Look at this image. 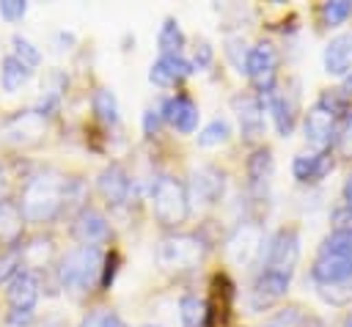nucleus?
Masks as SVG:
<instances>
[{
    "mask_svg": "<svg viewBox=\"0 0 352 327\" xmlns=\"http://www.w3.org/2000/svg\"><path fill=\"white\" fill-rule=\"evenodd\" d=\"M22 231H25V214L16 201L0 198V245L6 250H14L22 245Z\"/></svg>",
    "mask_w": 352,
    "mask_h": 327,
    "instance_id": "nucleus-21",
    "label": "nucleus"
},
{
    "mask_svg": "<svg viewBox=\"0 0 352 327\" xmlns=\"http://www.w3.org/2000/svg\"><path fill=\"white\" fill-rule=\"evenodd\" d=\"M30 74H33V69H28V66H25L19 58H14L11 52L0 60V88H3L6 93L22 91V88L28 85Z\"/></svg>",
    "mask_w": 352,
    "mask_h": 327,
    "instance_id": "nucleus-23",
    "label": "nucleus"
},
{
    "mask_svg": "<svg viewBox=\"0 0 352 327\" xmlns=\"http://www.w3.org/2000/svg\"><path fill=\"white\" fill-rule=\"evenodd\" d=\"M151 209L162 228H179L190 217L187 187L176 176H160L151 184Z\"/></svg>",
    "mask_w": 352,
    "mask_h": 327,
    "instance_id": "nucleus-4",
    "label": "nucleus"
},
{
    "mask_svg": "<svg viewBox=\"0 0 352 327\" xmlns=\"http://www.w3.org/2000/svg\"><path fill=\"white\" fill-rule=\"evenodd\" d=\"M69 198V179H63L55 170H44L30 176L22 184L19 209L25 214V223H50L58 217Z\"/></svg>",
    "mask_w": 352,
    "mask_h": 327,
    "instance_id": "nucleus-1",
    "label": "nucleus"
},
{
    "mask_svg": "<svg viewBox=\"0 0 352 327\" xmlns=\"http://www.w3.org/2000/svg\"><path fill=\"white\" fill-rule=\"evenodd\" d=\"M231 135V124L226 118H212L201 132H198V146L201 148H212V146H220L226 143Z\"/></svg>",
    "mask_w": 352,
    "mask_h": 327,
    "instance_id": "nucleus-29",
    "label": "nucleus"
},
{
    "mask_svg": "<svg viewBox=\"0 0 352 327\" xmlns=\"http://www.w3.org/2000/svg\"><path fill=\"white\" fill-rule=\"evenodd\" d=\"M300 261V231L294 225L278 228L261 250V269L294 275V267Z\"/></svg>",
    "mask_w": 352,
    "mask_h": 327,
    "instance_id": "nucleus-5",
    "label": "nucleus"
},
{
    "mask_svg": "<svg viewBox=\"0 0 352 327\" xmlns=\"http://www.w3.org/2000/svg\"><path fill=\"white\" fill-rule=\"evenodd\" d=\"M19 272H22V256H19V247L0 253V286H8Z\"/></svg>",
    "mask_w": 352,
    "mask_h": 327,
    "instance_id": "nucleus-34",
    "label": "nucleus"
},
{
    "mask_svg": "<svg viewBox=\"0 0 352 327\" xmlns=\"http://www.w3.org/2000/svg\"><path fill=\"white\" fill-rule=\"evenodd\" d=\"M104 256L96 245H80L69 250L58 264V280L66 291H91L99 286Z\"/></svg>",
    "mask_w": 352,
    "mask_h": 327,
    "instance_id": "nucleus-3",
    "label": "nucleus"
},
{
    "mask_svg": "<svg viewBox=\"0 0 352 327\" xmlns=\"http://www.w3.org/2000/svg\"><path fill=\"white\" fill-rule=\"evenodd\" d=\"M272 170H275L272 151H270L267 146H258V148L248 157V162H245V173H248L250 190L261 195V192L270 187V181H272Z\"/></svg>",
    "mask_w": 352,
    "mask_h": 327,
    "instance_id": "nucleus-22",
    "label": "nucleus"
},
{
    "mask_svg": "<svg viewBox=\"0 0 352 327\" xmlns=\"http://www.w3.org/2000/svg\"><path fill=\"white\" fill-rule=\"evenodd\" d=\"M212 60H214L212 44H209L206 38H198V41H195V49H192V66H195V69H209Z\"/></svg>",
    "mask_w": 352,
    "mask_h": 327,
    "instance_id": "nucleus-36",
    "label": "nucleus"
},
{
    "mask_svg": "<svg viewBox=\"0 0 352 327\" xmlns=\"http://www.w3.org/2000/svg\"><path fill=\"white\" fill-rule=\"evenodd\" d=\"M72 236L80 242V245H102L110 239V223L107 217L94 209V206H82L77 212V217L72 220Z\"/></svg>",
    "mask_w": 352,
    "mask_h": 327,
    "instance_id": "nucleus-13",
    "label": "nucleus"
},
{
    "mask_svg": "<svg viewBox=\"0 0 352 327\" xmlns=\"http://www.w3.org/2000/svg\"><path fill=\"white\" fill-rule=\"evenodd\" d=\"M344 206L352 212V176L344 181Z\"/></svg>",
    "mask_w": 352,
    "mask_h": 327,
    "instance_id": "nucleus-44",
    "label": "nucleus"
},
{
    "mask_svg": "<svg viewBox=\"0 0 352 327\" xmlns=\"http://www.w3.org/2000/svg\"><path fill=\"white\" fill-rule=\"evenodd\" d=\"M28 14V3L25 0H0V16L6 22H19Z\"/></svg>",
    "mask_w": 352,
    "mask_h": 327,
    "instance_id": "nucleus-37",
    "label": "nucleus"
},
{
    "mask_svg": "<svg viewBox=\"0 0 352 327\" xmlns=\"http://www.w3.org/2000/svg\"><path fill=\"white\" fill-rule=\"evenodd\" d=\"M195 71L192 60H187L184 55H160L151 69H148V80L157 85V88H170L182 80H187L190 74Z\"/></svg>",
    "mask_w": 352,
    "mask_h": 327,
    "instance_id": "nucleus-16",
    "label": "nucleus"
},
{
    "mask_svg": "<svg viewBox=\"0 0 352 327\" xmlns=\"http://www.w3.org/2000/svg\"><path fill=\"white\" fill-rule=\"evenodd\" d=\"M160 113H162V121L170 124L173 129H179L182 135H192L198 126V104L187 93L168 96L160 104Z\"/></svg>",
    "mask_w": 352,
    "mask_h": 327,
    "instance_id": "nucleus-15",
    "label": "nucleus"
},
{
    "mask_svg": "<svg viewBox=\"0 0 352 327\" xmlns=\"http://www.w3.org/2000/svg\"><path fill=\"white\" fill-rule=\"evenodd\" d=\"M264 110L272 115L275 121V129L278 135L289 137L292 129H294V121H297V91H280V88H272L267 96H258Z\"/></svg>",
    "mask_w": 352,
    "mask_h": 327,
    "instance_id": "nucleus-12",
    "label": "nucleus"
},
{
    "mask_svg": "<svg viewBox=\"0 0 352 327\" xmlns=\"http://www.w3.org/2000/svg\"><path fill=\"white\" fill-rule=\"evenodd\" d=\"M0 187H3V168H0Z\"/></svg>",
    "mask_w": 352,
    "mask_h": 327,
    "instance_id": "nucleus-47",
    "label": "nucleus"
},
{
    "mask_svg": "<svg viewBox=\"0 0 352 327\" xmlns=\"http://www.w3.org/2000/svg\"><path fill=\"white\" fill-rule=\"evenodd\" d=\"M344 93L352 96V74H346V80H344Z\"/></svg>",
    "mask_w": 352,
    "mask_h": 327,
    "instance_id": "nucleus-45",
    "label": "nucleus"
},
{
    "mask_svg": "<svg viewBox=\"0 0 352 327\" xmlns=\"http://www.w3.org/2000/svg\"><path fill=\"white\" fill-rule=\"evenodd\" d=\"M11 49H14L11 55H14V58H19L28 69H36V66L41 63V52H38V47H36L33 41H28L25 36H19V33H16V36H11Z\"/></svg>",
    "mask_w": 352,
    "mask_h": 327,
    "instance_id": "nucleus-31",
    "label": "nucleus"
},
{
    "mask_svg": "<svg viewBox=\"0 0 352 327\" xmlns=\"http://www.w3.org/2000/svg\"><path fill=\"white\" fill-rule=\"evenodd\" d=\"M330 170H333V157H330V151H305V154H297V157L292 159V176H294L300 184L322 181Z\"/></svg>",
    "mask_w": 352,
    "mask_h": 327,
    "instance_id": "nucleus-19",
    "label": "nucleus"
},
{
    "mask_svg": "<svg viewBox=\"0 0 352 327\" xmlns=\"http://www.w3.org/2000/svg\"><path fill=\"white\" fill-rule=\"evenodd\" d=\"M91 110H94V115L104 124V126H116L118 124V99H116V93L110 91V88H96L94 91V96H91Z\"/></svg>",
    "mask_w": 352,
    "mask_h": 327,
    "instance_id": "nucleus-27",
    "label": "nucleus"
},
{
    "mask_svg": "<svg viewBox=\"0 0 352 327\" xmlns=\"http://www.w3.org/2000/svg\"><path fill=\"white\" fill-rule=\"evenodd\" d=\"M187 195L195 198L204 206L220 203L223 195H226V173L220 168H214V165H198L192 170V176H190Z\"/></svg>",
    "mask_w": 352,
    "mask_h": 327,
    "instance_id": "nucleus-9",
    "label": "nucleus"
},
{
    "mask_svg": "<svg viewBox=\"0 0 352 327\" xmlns=\"http://www.w3.org/2000/svg\"><path fill=\"white\" fill-rule=\"evenodd\" d=\"M336 148L341 157H349L352 159V110L341 118L338 124V132H336Z\"/></svg>",
    "mask_w": 352,
    "mask_h": 327,
    "instance_id": "nucleus-35",
    "label": "nucleus"
},
{
    "mask_svg": "<svg viewBox=\"0 0 352 327\" xmlns=\"http://www.w3.org/2000/svg\"><path fill=\"white\" fill-rule=\"evenodd\" d=\"M319 297L336 308L352 305V280H341V283H330V286H316Z\"/></svg>",
    "mask_w": 352,
    "mask_h": 327,
    "instance_id": "nucleus-30",
    "label": "nucleus"
},
{
    "mask_svg": "<svg viewBox=\"0 0 352 327\" xmlns=\"http://www.w3.org/2000/svg\"><path fill=\"white\" fill-rule=\"evenodd\" d=\"M104 313H107V311H94V313H88V316L82 319V324H80V327H102Z\"/></svg>",
    "mask_w": 352,
    "mask_h": 327,
    "instance_id": "nucleus-42",
    "label": "nucleus"
},
{
    "mask_svg": "<svg viewBox=\"0 0 352 327\" xmlns=\"http://www.w3.org/2000/svg\"><path fill=\"white\" fill-rule=\"evenodd\" d=\"M322 63H324V71L333 74V77L352 74V30L349 33H338L324 44Z\"/></svg>",
    "mask_w": 352,
    "mask_h": 327,
    "instance_id": "nucleus-18",
    "label": "nucleus"
},
{
    "mask_svg": "<svg viewBox=\"0 0 352 327\" xmlns=\"http://www.w3.org/2000/svg\"><path fill=\"white\" fill-rule=\"evenodd\" d=\"M179 322L182 327H209V308L198 294H184L179 300Z\"/></svg>",
    "mask_w": 352,
    "mask_h": 327,
    "instance_id": "nucleus-25",
    "label": "nucleus"
},
{
    "mask_svg": "<svg viewBox=\"0 0 352 327\" xmlns=\"http://www.w3.org/2000/svg\"><path fill=\"white\" fill-rule=\"evenodd\" d=\"M160 126H162V113H160V107H146V113H143V132H146V137L157 135Z\"/></svg>",
    "mask_w": 352,
    "mask_h": 327,
    "instance_id": "nucleus-38",
    "label": "nucleus"
},
{
    "mask_svg": "<svg viewBox=\"0 0 352 327\" xmlns=\"http://www.w3.org/2000/svg\"><path fill=\"white\" fill-rule=\"evenodd\" d=\"M52 239L47 236V239H41V236H36V239H30L28 245H22L19 247V256H22V269H28V272H33V269H38V267H44L50 258H52Z\"/></svg>",
    "mask_w": 352,
    "mask_h": 327,
    "instance_id": "nucleus-26",
    "label": "nucleus"
},
{
    "mask_svg": "<svg viewBox=\"0 0 352 327\" xmlns=\"http://www.w3.org/2000/svg\"><path fill=\"white\" fill-rule=\"evenodd\" d=\"M336 228H352V212L346 206H341V209L333 212V231Z\"/></svg>",
    "mask_w": 352,
    "mask_h": 327,
    "instance_id": "nucleus-41",
    "label": "nucleus"
},
{
    "mask_svg": "<svg viewBox=\"0 0 352 327\" xmlns=\"http://www.w3.org/2000/svg\"><path fill=\"white\" fill-rule=\"evenodd\" d=\"M267 327H275V324H267Z\"/></svg>",
    "mask_w": 352,
    "mask_h": 327,
    "instance_id": "nucleus-48",
    "label": "nucleus"
},
{
    "mask_svg": "<svg viewBox=\"0 0 352 327\" xmlns=\"http://www.w3.org/2000/svg\"><path fill=\"white\" fill-rule=\"evenodd\" d=\"M319 256H336V258H352V228H336L322 239Z\"/></svg>",
    "mask_w": 352,
    "mask_h": 327,
    "instance_id": "nucleus-28",
    "label": "nucleus"
},
{
    "mask_svg": "<svg viewBox=\"0 0 352 327\" xmlns=\"http://www.w3.org/2000/svg\"><path fill=\"white\" fill-rule=\"evenodd\" d=\"M234 104V113H236V121H239V132L245 140H258L264 137V129H267V118H264V104L256 93H236L231 99Z\"/></svg>",
    "mask_w": 352,
    "mask_h": 327,
    "instance_id": "nucleus-11",
    "label": "nucleus"
},
{
    "mask_svg": "<svg viewBox=\"0 0 352 327\" xmlns=\"http://www.w3.org/2000/svg\"><path fill=\"white\" fill-rule=\"evenodd\" d=\"M102 327H126V324H124V319H121L118 313H110V311H107V313H104Z\"/></svg>",
    "mask_w": 352,
    "mask_h": 327,
    "instance_id": "nucleus-43",
    "label": "nucleus"
},
{
    "mask_svg": "<svg viewBox=\"0 0 352 327\" xmlns=\"http://www.w3.org/2000/svg\"><path fill=\"white\" fill-rule=\"evenodd\" d=\"M278 63H280V55H278L272 41H258L256 47H250L248 63H245V74L253 82V88L258 91V96H267L275 88Z\"/></svg>",
    "mask_w": 352,
    "mask_h": 327,
    "instance_id": "nucleus-7",
    "label": "nucleus"
},
{
    "mask_svg": "<svg viewBox=\"0 0 352 327\" xmlns=\"http://www.w3.org/2000/svg\"><path fill=\"white\" fill-rule=\"evenodd\" d=\"M184 44H187V38H184L182 25H179L173 16H165L162 25H160V33H157L160 55H182Z\"/></svg>",
    "mask_w": 352,
    "mask_h": 327,
    "instance_id": "nucleus-24",
    "label": "nucleus"
},
{
    "mask_svg": "<svg viewBox=\"0 0 352 327\" xmlns=\"http://www.w3.org/2000/svg\"><path fill=\"white\" fill-rule=\"evenodd\" d=\"M129 187H132L129 173H126L118 162H110V165L99 173V179H96V190H99V195H102L110 206H124V203L129 201Z\"/></svg>",
    "mask_w": 352,
    "mask_h": 327,
    "instance_id": "nucleus-17",
    "label": "nucleus"
},
{
    "mask_svg": "<svg viewBox=\"0 0 352 327\" xmlns=\"http://www.w3.org/2000/svg\"><path fill=\"white\" fill-rule=\"evenodd\" d=\"M223 49H226V58L231 60V66H234L236 71H245V63H248V52H250V47L245 44V38H242V36H228Z\"/></svg>",
    "mask_w": 352,
    "mask_h": 327,
    "instance_id": "nucleus-33",
    "label": "nucleus"
},
{
    "mask_svg": "<svg viewBox=\"0 0 352 327\" xmlns=\"http://www.w3.org/2000/svg\"><path fill=\"white\" fill-rule=\"evenodd\" d=\"M206 245L195 234H168L157 247V261L165 269H192L201 264Z\"/></svg>",
    "mask_w": 352,
    "mask_h": 327,
    "instance_id": "nucleus-6",
    "label": "nucleus"
},
{
    "mask_svg": "<svg viewBox=\"0 0 352 327\" xmlns=\"http://www.w3.org/2000/svg\"><path fill=\"white\" fill-rule=\"evenodd\" d=\"M6 322L14 324V327H28V324L36 322V313H33V311H8Z\"/></svg>",
    "mask_w": 352,
    "mask_h": 327,
    "instance_id": "nucleus-40",
    "label": "nucleus"
},
{
    "mask_svg": "<svg viewBox=\"0 0 352 327\" xmlns=\"http://www.w3.org/2000/svg\"><path fill=\"white\" fill-rule=\"evenodd\" d=\"M264 242H267V239H264V231H261L258 225L242 223V225L231 234L226 250H228V258H231L236 267H250V264L261 256Z\"/></svg>",
    "mask_w": 352,
    "mask_h": 327,
    "instance_id": "nucleus-8",
    "label": "nucleus"
},
{
    "mask_svg": "<svg viewBox=\"0 0 352 327\" xmlns=\"http://www.w3.org/2000/svg\"><path fill=\"white\" fill-rule=\"evenodd\" d=\"M344 327H352V313H349V316L344 319Z\"/></svg>",
    "mask_w": 352,
    "mask_h": 327,
    "instance_id": "nucleus-46",
    "label": "nucleus"
},
{
    "mask_svg": "<svg viewBox=\"0 0 352 327\" xmlns=\"http://www.w3.org/2000/svg\"><path fill=\"white\" fill-rule=\"evenodd\" d=\"M352 16V3L349 0H330L322 5V22L327 27H338Z\"/></svg>",
    "mask_w": 352,
    "mask_h": 327,
    "instance_id": "nucleus-32",
    "label": "nucleus"
},
{
    "mask_svg": "<svg viewBox=\"0 0 352 327\" xmlns=\"http://www.w3.org/2000/svg\"><path fill=\"white\" fill-rule=\"evenodd\" d=\"M346 96H341L338 91H327L322 93L305 113L302 118V132H305V140L316 148V151H327L330 140L336 137L338 132V121L341 115H346Z\"/></svg>",
    "mask_w": 352,
    "mask_h": 327,
    "instance_id": "nucleus-2",
    "label": "nucleus"
},
{
    "mask_svg": "<svg viewBox=\"0 0 352 327\" xmlns=\"http://www.w3.org/2000/svg\"><path fill=\"white\" fill-rule=\"evenodd\" d=\"M292 286V275H283V272H270V269H261L253 289H250V311H267L272 308L275 302H280L286 297Z\"/></svg>",
    "mask_w": 352,
    "mask_h": 327,
    "instance_id": "nucleus-10",
    "label": "nucleus"
},
{
    "mask_svg": "<svg viewBox=\"0 0 352 327\" xmlns=\"http://www.w3.org/2000/svg\"><path fill=\"white\" fill-rule=\"evenodd\" d=\"M116 269H118V256H116V253H107V256H104V264H102V278H99V286H102V289H107V286L113 283Z\"/></svg>",
    "mask_w": 352,
    "mask_h": 327,
    "instance_id": "nucleus-39",
    "label": "nucleus"
},
{
    "mask_svg": "<svg viewBox=\"0 0 352 327\" xmlns=\"http://www.w3.org/2000/svg\"><path fill=\"white\" fill-rule=\"evenodd\" d=\"M44 137V118L36 110H25L6 121L3 126V140L11 146H36Z\"/></svg>",
    "mask_w": 352,
    "mask_h": 327,
    "instance_id": "nucleus-14",
    "label": "nucleus"
},
{
    "mask_svg": "<svg viewBox=\"0 0 352 327\" xmlns=\"http://www.w3.org/2000/svg\"><path fill=\"white\" fill-rule=\"evenodd\" d=\"M38 278L28 269H22L8 286H6V300L11 311H33L38 302Z\"/></svg>",
    "mask_w": 352,
    "mask_h": 327,
    "instance_id": "nucleus-20",
    "label": "nucleus"
}]
</instances>
